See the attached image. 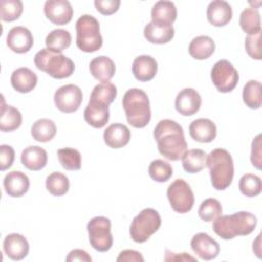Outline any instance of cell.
I'll list each match as a JSON object with an SVG mask.
<instances>
[{
  "instance_id": "cell-1",
  "label": "cell",
  "mask_w": 262,
  "mask_h": 262,
  "mask_svg": "<svg viewBox=\"0 0 262 262\" xmlns=\"http://www.w3.org/2000/svg\"><path fill=\"white\" fill-rule=\"evenodd\" d=\"M154 137L159 152L170 161L180 160L187 150L183 129L173 120H161L154 130Z\"/></svg>"
},
{
  "instance_id": "cell-2",
  "label": "cell",
  "mask_w": 262,
  "mask_h": 262,
  "mask_svg": "<svg viewBox=\"0 0 262 262\" xmlns=\"http://www.w3.org/2000/svg\"><path fill=\"white\" fill-rule=\"evenodd\" d=\"M257 217L250 212L241 211L231 215L217 217L213 222L214 232L223 239H232L236 235H248L254 231Z\"/></svg>"
},
{
  "instance_id": "cell-3",
  "label": "cell",
  "mask_w": 262,
  "mask_h": 262,
  "mask_svg": "<svg viewBox=\"0 0 262 262\" xmlns=\"http://www.w3.org/2000/svg\"><path fill=\"white\" fill-rule=\"evenodd\" d=\"M123 107L127 122L134 128H144L150 121L151 112L147 94L138 88L126 91L123 96Z\"/></svg>"
},
{
  "instance_id": "cell-4",
  "label": "cell",
  "mask_w": 262,
  "mask_h": 262,
  "mask_svg": "<svg viewBox=\"0 0 262 262\" xmlns=\"http://www.w3.org/2000/svg\"><path fill=\"white\" fill-rule=\"evenodd\" d=\"M211 183L217 190L226 189L232 182L234 168L231 155L224 148H215L207 155Z\"/></svg>"
},
{
  "instance_id": "cell-5",
  "label": "cell",
  "mask_w": 262,
  "mask_h": 262,
  "mask_svg": "<svg viewBox=\"0 0 262 262\" xmlns=\"http://www.w3.org/2000/svg\"><path fill=\"white\" fill-rule=\"evenodd\" d=\"M38 70L45 72L54 79H64L75 71L74 61L61 53H54L47 48L38 51L34 57Z\"/></svg>"
},
{
  "instance_id": "cell-6",
  "label": "cell",
  "mask_w": 262,
  "mask_h": 262,
  "mask_svg": "<svg viewBox=\"0 0 262 262\" xmlns=\"http://www.w3.org/2000/svg\"><path fill=\"white\" fill-rule=\"evenodd\" d=\"M76 44L84 52L90 53L99 50L102 46V37L98 20L89 14H83L76 21Z\"/></svg>"
},
{
  "instance_id": "cell-7",
  "label": "cell",
  "mask_w": 262,
  "mask_h": 262,
  "mask_svg": "<svg viewBox=\"0 0 262 262\" xmlns=\"http://www.w3.org/2000/svg\"><path fill=\"white\" fill-rule=\"evenodd\" d=\"M162 220L158 211L152 208L143 209L135 216L130 225L129 233L135 243L146 242L161 226Z\"/></svg>"
},
{
  "instance_id": "cell-8",
  "label": "cell",
  "mask_w": 262,
  "mask_h": 262,
  "mask_svg": "<svg viewBox=\"0 0 262 262\" xmlns=\"http://www.w3.org/2000/svg\"><path fill=\"white\" fill-rule=\"evenodd\" d=\"M111 220L103 216H96L87 223V231L91 247L98 252H106L113 246Z\"/></svg>"
},
{
  "instance_id": "cell-9",
  "label": "cell",
  "mask_w": 262,
  "mask_h": 262,
  "mask_svg": "<svg viewBox=\"0 0 262 262\" xmlns=\"http://www.w3.org/2000/svg\"><path fill=\"white\" fill-rule=\"evenodd\" d=\"M167 196L171 208L180 214L189 212L194 204L193 192L183 179H176L168 186Z\"/></svg>"
},
{
  "instance_id": "cell-10",
  "label": "cell",
  "mask_w": 262,
  "mask_h": 262,
  "mask_svg": "<svg viewBox=\"0 0 262 262\" xmlns=\"http://www.w3.org/2000/svg\"><path fill=\"white\" fill-rule=\"evenodd\" d=\"M236 69L226 59L218 60L211 70V80L219 92L227 93L232 91L238 82Z\"/></svg>"
},
{
  "instance_id": "cell-11",
  "label": "cell",
  "mask_w": 262,
  "mask_h": 262,
  "mask_svg": "<svg viewBox=\"0 0 262 262\" xmlns=\"http://www.w3.org/2000/svg\"><path fill=\"white\" fill-rule=\"evenodd\" d=\"M55 106L62 113H74L79 110L83 94L82 90L74 84H67L59 87L54 93Z\"/></svg>"
},
{
  "instance_id": "cell-12",
  "label": "cell",
  "mask_w": 262,
  "mask_h": 262,
  "mask_svg": "<svg viewBox=\"0 0 262 262\" xmlns=\"http://www.w3.org/2000/svg\"><path fill=\"white\" fill-rule=\"evenodd\" d=\"M45 16L53 24L63 26L73 17V7L67 0H47L44 4Z\"/></svg>"
},
{
  "instance_id": "cell-13",
  "label": "cell",
  "mask_w": 262,
  "mask_h": 262,
  "mask_svg": "<svg viewBox=\"0 0 262 262\" xmlns=\"http://www.w3.org/2000/svg\"><path fill=\"white\" fill-rule=\"evenodd\" d=\"M6 44L15 53H26L32 48L34 38L29 29L16 26L9 30L6 37Z\"/></svg>"
},
{
  "instance_id": "cell-14",
  "label": "cell",
  "mask_w": 262,
  "mask_h": 262,
  "mask_svg": "<svg viewBox=\"0 0 262 262\" xmlns=\"http://www.w3.org/2000/svg\"><path fill=\"white\" fill-rule=\"evenodd\" d=\"M192 251L203 260H212L220 252L219 244L208 233L199 232L193 235L190 242Z\"/></svg>"
},
{
  "instance_id": "cell-15",
  "label": "cell",
  "mask_w": 262,
  "mask_h": 262,
  "mask_svg": "<svg viewBox=\"0 0 262 262\" xmlns=\"http://www.w3.org/2000/svg\"><path fill=\"white\" fill-rule=\"evenodd\" d=\"M202 104L201 95L193 88H184L176 96L175 108L182 116H192Z\"/></svg>"
},
{
  "instance_id": "cell-16",
  "label": "cell",
  "mask_w": 262,
  "mask_h": 262,
  "mask_svg": "<svg viewBox=\"0 0 262 262\" xmlns=\"http://www.w3.org/2000/svg\"><path fill=\"white\" fill-rule=\"evenodd\" d=\"M189 135L198 142L208 143L216 138L217 128L215 123L210 119L200 118L190 123Z\"/></svg>"
},
{
  "instance_id": "cell-17",
  "label": "cell",
  "mask_w": 262,
  "mask_h": 262,
  "mask_svg": "<svg viewBox=\"0 0 262 262\" xmlns=\"http://www.w3.org/2000/svg\"><path fill=\"white\" fill-rule=\"evenodd\" d=\"M29 243L19 233H10L3 241V251L11 260H21L29 254Z\"/></svg>"
},
{
  "instance_id": "cell-18",
  "label": "cell",
  "mask_w": 262,
  "mask_h": 262,
  "mask_svg": "<svg viewBox=\"0 0 262 262\" xmlns=\"http://www.w3.org/2000/svg\"><path fill=\"white\" fill-rule=\"evenodd\" d=\"M207 18L215 27H223L232 18V9L228 2L215 0L209 3L207 8Z\"/></svg>"
},
{
  "instance_id": "cell-19",
  "label": "cell",
  "mask_w": 262,
  "mask_h": 262,
  "mask_svg": "<svg viewBox=\"0 0 262 262\" xmlns=\"http://www.w3.org/2000/svg\"><path fill=\"white\" fill-rule=\"evenodd\" d=\"M84 119L93 128H102L106 125L110 119L108 105L89 99V102L84 111Z\"/></svg>"
},
{
  "instance_id": "cell-20",
  "label": "cell",
  "mask_w": 262,
  "mask_h": 262,
  "mask_svg": "<svg viewBox=\"0 0 262 262\" xmlns=\"http://www.w3.org/2000/svg\"><path fill=\"white\" fill-rule=\"evenodd\" d=\"M5 192L13 198L24 195L30 187L29 177L21 171H11L7 173L3 180Z\"/></svg>"
},
{
  "instance_id": "cell-21",
  "label": "cell",
  "mask_w": 262,
  "mask_h": 262,
  "mask_svg": "<svg viewBox=\"0 0 262 262\" xmlns=\"http://www.w3.org/2000/svg\"><path fill=\"white\" fill-rule=\"evenodd\" d=\"M131 137L129 128L120 123L110 125L103 132V140L111 148H121L128 144Z\"/></svg>"
},
{
  "instance_id": "cell-22",
  "label": "cell",
  "mask_w": 262,
  "mask_h": 262,
  "mask_svg": "<svg viewBox=\"0 0 262 262\" xmlns=\"http://www.w3.org/2000/svg\"><path fill=\"white\" fill-rule=\"evenodd\" d=\"M10 82L13 89L17 92L29 93L36 87L38 77L32 70L23 67L12 72Z\"/></svg>"
},
{
  "instance_id": "cell-23",
  "label": "cell",
  "mask_w": 262,
  "mask_h": 262,
  "mask_svg": "<svg viewBox=\"0 0 262 262\" xmlns=\"http://www.w3.org/2000/svg\"><path fill=\"white\" fill-rule=\"evenodd\" d=\"M158 72V63L150 55L137 56L132 64V73L140 82H147L155 78Z\"/></svg>"
},
{
  "instance_id": "cell-24",
  "label": "cell",
  "mask_w": 262,
  "mask_h": 262,
  "mask_svg": "<svg viewBox=\"0 0 262 262\" xmlns=\"http://www.w3.org/2000/svg\"><path fill=\"white\" fill-rule=\"evenodd\" d=\"M177 17V8L172 1H158L151 8V21L161 26H172Z\"/></svg>"
},
{
  "instance_id": "cell-25",
  "label": "cell",
  "mask_w": 262,
  "mask_h": 262,
  "mask_svg": "<svg viewBox=\"0 0 262 262\" xmlns=\"http://www.w3.org/2000/svg\"><path fill=\"white\" fill-rule=\"evenodd\" d=\"M21 164L31 171H39L47 164V152L38 145L26 147L20 155Z\"/></svg>"
},
{
  "instance_id": "cell-26",
  "label": "cell",
  "mask_w": 262,
  "mask_h": 262,
  "mask_svg": "<svg viewBox=\"0 0 262 262\" xmlns=\"http://www.w3.org/2000/svg\"><path fill=\"white\" fill-rule=\"evenodd\" d=\"M90 74L101 83L110 82L116 72L115 62L107 56L101 55L93 58L89 64Z\"/></svg>"
},
{
  "instance_id": "cell-27",
  "label": "cell",
  "mask_w": 262,
  "mask_h": 262,
  "mask_svg": "<svg viewBox=\"0 0 262 262\" xmlns=\"http://www.w3.org/2000/svg\"><path fill=\"white\" fill-rule=\"evenodd\" d=\"M173 26H161L152 21L148 23L143 31L145 39L152 44H166L174 37Z\"/></svg>"
},
{
  "instance_id": "cell-28",
  "label": "cell",
  "mask_w": 262,
  "mask_h": 262,
  "mask_svg": "<svg viewBox=\"0 0 262 262\" xmlns=\"http://www.w3.org/2000/svg\"><path fill=\"white\" fill-rule=\"evenodd\" d=\"M215 51V42L209 36H198L193 38L188 46V52L194 59L203 60L209 58Z\"/></svg>"
},
{
  "instance_id": "cell-29",
  "label": "cell",
  "mask_w": 262,
  "mask_h": 262,
  "mask_svg": "<svg viewBox=\"0 0 262 262\" xmlns=\"http://www.w3.org/2000/svg\"><path fill=\"white\" fill-rule=\"evenodd\" d=\"M72 43V36L69 31L63 29L52 30L45 39L46 48L54 53H61Z\"/></svg>"
},
{
  "instance_id": "cell-30",
  "label": "cell",
  "mask_w": 262,
  "mask_h": 262,
  "mask_svg": "<svg viewBox=\"0 0 262 262\" xmlns=\"http://www.w3.org/2000/svg\"><path fill=\"white\" fill-rule=\"evenodd\" d=\"M183 169L188 173H199L206 167L207 154L200 148L186 150L181 158Z\"/></svg>"
},
{
  "instance_id": "cell-31",
  "label": "cell",
  "mask_w": 262,
  "mask_h": 262,
  "mask_svg": "<svg viewBox=\"0 0 262 262\" xmlns=\"http://www.w3.org/2000/svg\"><path fill=\"white\" fill-rule=\"evenodd\" d=\"M21 121L23 117L20 112L12 105H5L3 100L0 118V130L3 132L14 131L19 128V126L21 125Z\"/></svg>"
},
{
  "instance_id": "cell-32",
  "label": "cell",
  "mask_w": 262,
  "mask_h": 262,
  "mask_svg": "<svg viewBox=\"0 0 262 262\" xmlns=\"http://www.w3.org/2000/svg\"><path fill=\"white\" fill-rule=\"evenodd\" d=\"M31 134L33 138L39 142H48L56 134L55 123L50 119H39L33 124Z\"/></svg>"
},
{
  "instance_id": "cell-33",
  "label": "cell",
  "mask_w": 262,
  "mask_h": 262,
  "mask_svg": "<svg viewBox=\"0 0 262 262\" xmlns=\"http://www.w3.org/2000/svg\"><path fill=\"white\" fill-rule=\"evenodd\" d=\"M262 86L257 80L248 81L243 89V101L244 103L253 110L261 107L262 96H261Z\"/></svg>"
},
{
  "instance_id": "cell-34",
  "label": "cell",
  "mask_w": 262,
  "mask_h": 262,
  "mask_svg": "<svg viewBox=\"0 0 262 262\" xmlns=\"http://www.w3.org/2000/svg\"><path fill=\"white\" fill-rule=\"evenodd\" d=\"M239 26L248 35L261 31L260 13L256 8H246L239 15Z\"/></svg>"
},
{
  "instance_id": "cell-35",
  "label": "cell",
  "mask_w": 262,
  "mask_h": 262,
  "mask_svg": "<svg viewBox=\"0 0 262 262\" xmlns=\"http://www.w3.org/2000/svg\"><path fill=\"white\" fill-rule=\"evenodd\" d=\"M45 185L51 194L61 196L69 191L70 181L64 174L60 172H53L47 176Z\"/></svg>"
},
{
  "instance_id": "cell-36",
  "label": "cell",
  "mask_w": 262,
  "mask_h": 262,
  "mask_svg": "<svg viewBox=\"0 0 262 262\" xmlns=\"http://www.w3.org/2000/svg\"><path fill=\"white\" fill-rule=\"evenodd\" d=\"M57 157L63 169L69 171L80 170L82 158L78 149L72 147H64L57 150Z\"/></svg>"
},
{
  "instance_id": "cell-37",
  "label": "cell",
  "mask_w": 262,
  "mask_h": 262,
  "mask_svg": "<svg viewBox=\"0 0 262 262\" xmlns=\"http://www.w3.org/2000/svg\"><path fill=\"white\" fill-rule=\"evenodd\" d=\"M117 96V88L111 82H103L97 84L90 94V99L98 101L100 103L110 105Z\"/></svg>"
},
{
  "instance_id": "cell-38",
  "label": "cell",
  "mask_w": 262,
  "mask_h": 262,
  "mask_svg": "<svg viewBox=\"0 0 262 262\" xmlns=\"http://www.w3.org/2000/svg\"><path fill=\"white\" fill-rule=\"evenodd\" d=\"M238 188L241 192L249 198L257 196L262 190V183L259 176L251 173H247L242 176L238 182Z\"/></svg>"
},
{
  "instance_id": "cell-39",
  "label": "cell",
  "mask_w": 262,
  "mask_h": 262,
  "mask_svg": "<svg viewBox=\"0 0 262 262\" xmlns=\"http://www.w3.org/2000/svg\"><path fill=\"white\" fill-rule=\"evenodd\" d=\"M148 174L150 178L157 182H166L173 175V169L166 161L154 160L149 164Z\"/></svg>"
},
{
  "instance_id": "cell-40",
  "label": "cell",
  "mask_w": 262,
  "mask_h": 262,
  "mask_svg": "<svg viewBox=\"0 0 262 262\" xmlns=\"http://www.w3.org/2000/svg\"><path fill=\"white\" fill-rule=\"evenodd\" d=\"M221 213H222L221 204L219 203L218 200L213 198H209L203 201L198 211L199 217L206 222L214 221L217 217L221 215Z\"/></svg>"
},
{
  "instance_id": "cell-41",
  "label": "cell",
  "mask_w": 262,
  "mask_h": 262,
  "mask_svg": "<svg viewBox=\"0 0 262 262\" xmlns=\"http://www.w3.org/2000/svg\"><path fill=\"white\" fill-rule=\"evenodd\" d=\"M24 5L20 0H2L0 2V16L4 21H13L21 15Z\"/></svg>"
},
{
  "instance_id": "cell-42",
  "label": "cell",
  "mask_w": 262,
  "mask_h": 262,
  "mask_svg": "<svg viewBox=\"0 0 262 262\" xmlns=\"http://www.w3.org/2000/svg\"><path fill=\"white\" fill-rule=\"evenodd\" d=\"M245 48L250 57L261 60V31L247 36L245 40Z\"/></svg>"
},
{
  "instance_id": "cell-43",
  "label": "cell",
  "mask_w": 262,
  "mask_h": 262,
  "mask_svg": "<svg viewBox=\"0 0 262 262\" xmlns=\"http://www.w3.org/2000/svg\"><path fill=\"white\" fill-rule=\"evenodd\" d=\"M120 0H95L94 5L98 12L103 15H111L118 11L120 7Z\"/></svg>"
},
{
  "instance_id": "cell-44",
  "label": "cell",
  "mask_w": 262,
  "mask_h": 262,
  "mask_svg": "<svg viewBox=\"0 0 262 262\" xmlns=\"http://www.w3.org/2000/svg\"><path fill=\"white\" fill-rule=\"evenodd\" d=\"M261 134H258L252 141V148H251V162L252 165L260 170L262 167V151H261Z\"/></svg>"
},
{
  "instance_id": "cell-45",
  "label": "cell",
  "mask_w": 262,
  "mask_h": 262,
  "mask_svg": "<svg viewBox=\"0 0 262 262\" xmlns=\"http://www.w3.org/2000/svg\"><path fill=\"white\" fill-rule=\"evenodd\" d=\"M14 149L7 144H2L0 146V170L4 171L10 168L14 161Z\"/></svg>"
},
{
  "instance_id": "cell-46",
  "label": "cell",
  "mask_w": 262,
  "mask_h": 262,
  "mask_svg": "<svg viewBox=\"0 0 262 262\" xmlns=\"http://www.w3.org/2000/svg\"><path fill=\"white\" fill-rule=\"evenodd\" d=\"M118 262H143L144 258L142 257V255L134 250H124L122 251L118 258H117Z\"/></svg>"
},
{
  "instance_id": "cell-47",
  "label": "cell",
  "mask_w": 262,
  "mask_h": 262,
  "mask_svg": "<svg viewBox=\"0 0 262 262\" xmlns=\"http://www.w3.org/2000/svg\"><path fill=\"white\" fill-rule=\"evenodd\" d=\"M91 257L90 255L84 251V250H81V249H75V250H72L67 258H66V261L68 262H73V261H83V262H91Z\"/></svg>"
},
{
  "instance_id": "cell-48",
  "label": "cell",
  "mask_w": 262,
  "mask_h": 262,
  "mask_svg": "<svg viewBox=\"0 0 262 262\" xmlns=\"http://www.w3.org/2000/svg\"><path fill=\"white\" fill-rule=\"evenodd\" d=\"M165 261H192L195 262L196 259L190 255H188L187 253H172L169 250H166V254H165Z\"/></svg>"
}]
</instances>
